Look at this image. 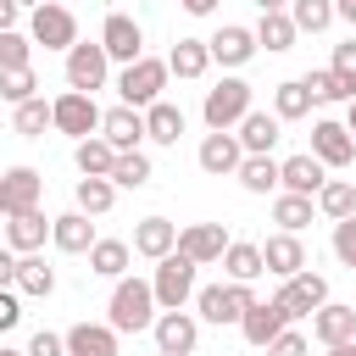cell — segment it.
<instances>
[{
  "instance_id": "6da1fadb",
  "label": "cell",
  "mask_w": 356,
  "mask_h": 356,
  "mask_svg": "<svg viewBox=\"0 0 356 356\" xmlns=\"http://www.w3.org/2000/svg\"><path fill=\"white\" fill-rule=\"evenodd\" d=\"M161 300H156V284H145V278H117V289H111V328L117 334H145V328H156V312Z\"/></svg>"
},
{
  "instance_id": "7a4b0ae2",
  "label": "cell",
  "mask_w": 356,
  "mask_h": 356,
  "mask_svg": "<svg viewBox=\"0 0 356 356\" xmlns=\"http://www.w3.org/2000/svg\"><path fill=\"white\" fill-rule=\"evenodd\" d=\"M167 78H172V67H167V61H156V56H145V61L122 67V78H117V95H122V106H139V111H150V106L161 100Z\"/></svg>"
},
{
  "instance_id": "3957f363",
  "label": "cell",
  "mask_w": 356,
  "mask_h": 356,
  "mask_svg": "<svg viewBox=\"0 0 356 356\" xmlns=\"http://www.w3.org/2000/svg\"><path fill=\"white\" fill-rule=\"evenodd\" d=\"M200 117H206V128H211V134H228L234 122H245V117H250V83H245V78H222L217 89H206Z\"/></svg>"
},
{
  "instance_id": "277c9868",
  "label": "cell",
  "mask_w": 356,
  "mask_h": 356,
  "mask_svg": "<svg viewBox=\"0 0 356 356\" xmlns=\"http://www.w3.org/2000/svg\"><path fill=\"white\" fill-rule=\"evenodd\" d=\"M256 306V295H250V284H206L200 295H195V312L206 317V323H245V312Z\"/></svg>"
},
{
  "instance_id": "5b68a950",
  "label": "cell",
  "mask_w": 356,
  "mask_h": 356,
  "mask_svg": "<svg viewBox=\"0 0 356 356\" xmlns=\"http://www.w3.org/2000/svg\"><path fill=\"white\" fill-rule=\"evenodd\" d=\"M156 300H161V312H184V300L189 295H200L195 289V261L184 256V250H172L167 261H156Z\"/></svg>"
},
{
  "instance_id": "8992f818",
  "label": "cell",
  "mask_w": 356,
  "mask_h": 356,
  "mask_svg": "<svg viewBox=\"0 0 356 356\" xmlns=\"http://www.w3.org/2000/svg\"><path fill=\"white\" fill-rule=\"evenodd\" d=\"M50 106H56V128H61V134H72V139H95V128L106 122V111H100V106H95V95H83V89L56 95Z\"/></svg>"
},
{
  "instance_id": "52a82bcc",
  "label": "cell",
  "mask_w": 356,
  "mask_h": 356,
  "mask_svg": "<svg viewBox=\"0 0 356 356\" xmlns=\"http://www.w3.org/2000/svg\"><path fill=\"white\" fill-rule=\"evenodd\" d=\"M289 323H295V312L273 295V300H256L250 312H245V323H239V334H245V345H256V350H267L278 334H289Z\"/></svg>"
},
{
  "instance_id": "ba28073f",
  "label": "cell",
  "mask_w": 356,
  "mask_h": 356,
  "mask_svg": "<svg viewBox=\"0 0 356 356\" xmlns=\"http://www.w3.org/2000/svg\"><path fill=\"white\" fill-rule=\"evenodd\" d=\"M28 33H33V44H44V50H72L78 44V17L67 11V6H39L33 17H28Z\"/></svg>"
},
{
  "instance_id": "9c48e42d",
  "label": "cell",
  "mask_w": 356,
  "mask_h": 356,
  "mask_svg": "<svg viewBox=\"0 0 356 356\" xmlns=\"http://www.w3.org/2000/svg\"><path fill=\"white\" fill-rule=\"evenodd\" d=\"M100 44H106V56H111V61H122V67L145 61V28H139L134 17H122V11H111V17H106Z\"/></svg>"
},
{
  "instance_id": "30bf717a",
  "label": "cell",
  "mask_w": 356,
  "mask_h": 356,
  "mask_svg": "<svg viewBox=\"0 0 356 356\" xmlns=\"http://www.w3.org/2000/svg\"><path fill=\"white\" fill-rule=\"evenodd\" d=\"M106 67H111V56H106L100 39H95V44H72V50H67V89L95 95V89L106 83Z\"/></svg>"
},
{
  "instance_id": "8fae6325",
  "label": "cell",
  "mask_w": 356,
  "mask_h": 356,
  "mask_svg": "<svg viewBox=\"0 0 356 356\" xmlns=\"http://www.w3.org/2000/svg\"><path fill=\"white\" fill-rule=\"evenodd\" d=\"M312 156L323 161V167H350L356 161V134L345 128V122H312Z\"/></svg>"
},
{
  "instance_id": "7c38bea8",
  "label": "cell",
  "mask_w": 356,
  "mask_h": 356,
  "mask_svg": "<svg viewBox=\"0 0 356 356\" xmlns=\"http://www.w3.org/2000/svg\"><path fill=\"white\" fill-rule=\"evenodd\" d=\"M39 195H44V178L33 167H11L0 178V211L6 217H22V211H39Z\"/></svg>"
},
{
  "instance_id": "4fadbf2b",
  "label": "cell",
  "mask_w": 356,
  "mask_h": 356,
  "mask_svg": "<svg viewBox=\"0 0 356 356\" xmlns=\"http://www.w3.org/2000/svg\"><path fill=\"white\" fill-rule=\"evenodd\" d=\"M228 245H234V239H228V228H222V222H189V228L178 234V250H184L195 267L222 261V256H228Z\"/></svg>"
},
{
  "instance_id": "5bb4252c",
  "label": "cell",
  "mask_w": 356,
  "mask_h": 356,
  "mask_svg": "<svg viewBox=\"0 0 356 356\" xmlns=\"http://www.w3.org/2000/svg\"><path fill=\"white\" fill-rule=\"evenodd\" d=\"M278 300L295 312V317H317L323 306H328V278L323 273H295V278H284V289H278Z\"/></svg>"
},
{
  "instance_id": "9a60e30c",
  "label": "cell",
  "mask_w": 356,
  "mask_h": 356,
  "mask_svg": "<svg viewBox=\"0 0 356 356\" xmlns=\"http://www.w3.org/2000/svg\"><path fill=\"white\" fill-rule=\"evenodd\" d=\"M150 334H156V350H167V356H189L200 345V323L189 312H161Z\"/></svg>"
},
{
  "instance_id": "2e32d148",
  "label": "cell",
  "mask_w": 356,
  "mask_h": 356,
  "mask_svg": "<svg viewBox=\"0 0 356 356\" xmlns=\"http://www.w3.org/2000/svg\"><path fill=\"white\" fill-rule=\"evenodd\" d=\"M100 134L128 156V150H139V139H150V122H145V111H139V106H111V111H106V122H100Z\"/></svg>"
},
{
  "instance_id": "e0dca14e",
  "label": "cell",
  "mask_w": 356,
  "mask_h": 356,
  "mask_svg": "<svg viewBox=\"0 0 356 356\" xmlns=\"http://www.w3.org/2000/svg\"><path fill=\"white\" fill-rule=\"evenodd\" d=\"M195 161H200V172L222 178V172H239L245 167V145H239V134H206Z\"/></svg>"
},
{
  "instance_id": "ac0fdd59",
  "label": "cell",
  "mask_w": 356,
  "mask_h": 356,
  "mask_svg": "<svg viewBox=\"0 0 356 356\" xmlns=\"http://www.w3.org/2000/svg\"><path fill=\"white\" fill-rule=\"evenodd\" d=\"M312 339H317V345H328V350H334V345H350V339H356V306L328 300V306L312 317Z\"/></svg>"
},
{
  "instance_id": "d6986e66",
  "label": "cell",
  "mask_w": 356,
  "mask_h": 356,
  "mask_svg": "<svg viewBox=\"0 0 356 356\" xmlns=\"http://www.w3.org/2000/svg\"><path fill=\"white\" fill-rule=\"evenodd\" d=\"M50 239H56V250H67V256H89V250L100 245V239H95V222H89V211H78V206L56 217V234H50Z\"/></svg>"
},
{
  "instance_id": "ffe728a7",
  "label": "cell",
  "mask_w": 356,
  "mask_h": 356,
  "mask_svg": "<svg viewBox=\"0 0 356 356\" xmlns=\"http://www.w3.org/2000/svg\"><path fill=\"white\" fill-rule=\"evenodd\" d=\"M261 256H267V273H278V278H295V273H306V245H300V234H267V245H261Z\"/></svg>"
},
{
  "instance_id": "44dd1931",
  "label": "cell",
  "mask_w": 356,
  "mask_h": 356,
  "mask_svg": "<svg viewBox=\"0 0 356 356\" xmlns=\"http://www.w3.org/2000/svg\"><path fill=\"white\" fill-rule=\"evenodd\" d=\"M178 234H184V228H172L167 217H145V222L134 228V250L150 256V261H167V256L178 250Z\"/></svg>"
},
{
  "instance_id": "7402d4cb",
  "label": "cell",
  "mask_w": 356,
  "mask_h": 356,
  "mask_svg": "<svg viewBox=\"0 0 356 356\" xmlns=\"http://www.w3.org/2000/svg\"><path fill=\"white\" fill-rule=\"evenodd\" d=\"M67 356H117V328L111 323H72Z\"/></svg>"
},
{
  "instance_id": "603a6c76",
  "label": "cell",
  "mask_w": 356,
  "mask_h": 356,
  "mask_svg": "<svg viewBox=\"0 0 356 356\" xmlns=\"http://www.w3.org/2000/svg\"><path fill=\"white\" fill-rule=\"evenodd\" d=\"M206 44H211V61H222V67H245V61L256 56V33H250V28H234V22L217 28Z\"/></svg>"
},
{
  "instance_id": "cb8c5ba5",
  "label": "cell",
  "mask_w": 356,
  "mask_h": 356,
  "mask_svg": "<svg viewBox=\"0 0 356 356\" xmlns=\"http://www.w3.org/2000/svg\"><path fill=\"white\" fill-rule=\"evenodd\" d=\"M117 156H122V150H117L106 134H95V139H78V150H72V161H78V172H83V178H111Z\"/></svg>"
},
{
  "instance_id": "d4e9b609",
  "label": "cell",
  "mask_w": 356,
  "mask_h": 356,
  "mask_svg": "<svg viewBox=\"0 0 356 356\" xmlns=\"http://www.w3.org/2000/svg\"><path fill=\"white\" fill-rule=\"evenodd\" d=\"M323 184H328V172H323V161L317 156H289L284 161V195H323Z\"/></svg>"
},
{
  "instance_id": "484cf974",
  "label": "cell",
  "mask_w": 356,
  "mask_h": 356,
  "mask_svg": "<svg viewBox=\"0 0 356 356\" xmlns=\"http://www.w3.org/2000/svg\"><path fill=\"white\" fill-rule=\"evenodd\" d=\"M222 273H228V284H256V278L267 273V256H261V245H250V239H234V245H228V256H222Z\"/></svg>"
},
{
  "instance_id": "4316f807",
  "label": "cell",
  "mask_w": 356,
  "mask_h": 356,
  "mask_svg": "<svg viewBox=\"0 0 356 356\" xmlns=\"http://www.w3.org/2000/svg\"><path fill=\"white\" fill-rule=\"evenodd\" d=\"M44 234H56V217L44 222V211H22V217L6 222V239H11V250H22V256H33V250L44 245Z\"/></svg>"
},
{
  "instance_id": "83f0119b",
  "label": "cell",
  "mask_w": 356,
  "mask_h": 356,
  "mask_svg": "<svg viewBox=\"0 0 356 356\" xmlns=\"http://www.w3.org/2000/svg\"><path fill=\"white\" fill-rule=\"evenodd\" d=\"M317 100H312V83L306 78H289V83H278L273 89V117L278 122H295V117H306Z\"/></svg>"
},
{
  "instance_id": "f1b7e54d",
  "label": "cell",
  "mask_w": 356,
  "mask_h": 356,
  "mask_svg": "<svg viewBox=\"0 0 356 356\" xmlns=\"http://www.w3.org/2000/svg\"><path fill=\"white\" fill-rule=\"evenodd\" d=\"M239 145H245V156H273V145H278V117L250 111V117L239 122Z\"/></svg>"
},
{
  "instance_id": "f546056e",
  "label": "cell",
  "mask_w": 356,
  "mask_h": 356,
  "mask_svg": "<svg viewBox=\"0 0 356 356\" xmlns=\"http://www.w3.org/2000/svg\"><path fill=\"white\" fill-rule=\"evenodd\" d=\"M239 184H245L250 195H273V189H284V161H273V156H245Z\"/></svg>"
},
{
  "instance_id": "4dcf8cb0",
  "label": "cell",
  "mask_w": 356,
  "mask_h": 356,
  "mask_svg": "<svg viewBox=\"0 0 356 356\" xmlns=\"http://www.w3.org/2000/svg\"><path fill=\"white\" fill-rule=\"evenodd\" d=\"M167 67H172L178 78H200V72L211 67V44H206V39H178L172 56H167Z\"/></svg>"
},
{
  "instance_id": "1f68e13d",
  "label": "cell",
  "mask_w": 356,
  "mask_h": 356,
  "mask_svg": "<svg viewBox=\"0 0 356 356\" xmlns=\"http://www.w3.org/2000/svg\"><path fill=\"white\" fill-rule=\"evenodd\" d=\"M295 39H300V28H295L289 11H267V17L256 22V44H267V50H289Z\"/></svg>"
},
{
  "instance_id": "d6a6232c",
  "label": "cell",
  "mask_w": 356,
  "mask_h": 356,
  "mask_svg": "<svg viewBox=\"0 0 356 356\" xmlns=\"http://www.w3.org/2000/svg\"><path fill=\"white\" fill-rule=\"evenodd\" d=\"M11 128H17L22 139H39L44 128H56V106H44V100L33 95V100H22V106L11 111Z\"/></svg>"
},
{
  "instance_id": "836d02e7",
  "label": "cell",
  "mask_w": 356,
  "mask_h": 356,
  "mask_svg": "<svg viewBox=\"0 0 356 356\" xmlns=\"http://www.w3.org/2000/svg\"><path fill=\"white\" fill-rule=\"evenodd\" d=\"M78 211H89V217H106L111 206H117V184L111 178H78Z\"/></svg>"
},
{
  "instance_id": "e575fe53",
  "label": "cell",
  "mask_w": 356,
  "mask_h": 356,
  "mask_svg": "<svg viewBox=\"0 0 356 356\" xmlns=\"http://www.w3.org/2000/svg\"><path fill=\"white\" fill-rule=\"evenodd\" d=\"M145 122H150V139H156V145H178V134H184V111H178L172 100H156V106L145 111Z\"/></svg>"
},
{
  "instance_id": "d590c367",
  "label": "cell",
  "mask_w": 356,
  "mask_h": 356,
  "mask_svg": "<svg viewBox=\"0 0 356 356\" xmlns=\"http://www.w3.org/2000/svg\"><path fill=\"white\" fill-rule=\"evenodd\" d=\"M128 256H134V250H128L122 239H100V245L89 250V273H100V278H122V273H128Z\"/></svg>"
},
{
  "instance_id": "8d00e7d4",
  "label": "cell",
  "mask_w": 356,
  "mask_h": 356,
  "mask_svg": "<svg viewBox=\"0 0 356 356\" xmlns=\"http://www.w3.org/2000/svg\"><path fill=\"white\" fill-rule=\"evenodd\" d=\"M317 206H323L334 222L356 217V184H345V178H328V184H323V195H317Z\"/></svg>"
},
{
  "instance_id": "74e56055",
  "label": "cell",
  "mask_w": 356,
  "mask_h": 356,
  "mask_svg": "<svg viewBox=\"0 0 356 356\" xmlns=\"http://www.w3.org/2000/svg\"><path fill=\"white\" fill-rule=\"evenodd\" d=\"M273 222H278L284 234H300V228L312 222V200H306V195H278V200H273Z\"/></svg>"
},
{
  "instance_id": "f35d334b",
  "label": "cell",
  "mask_w": 356,
  "mask_h": 356,
  "mask_svg": "<svg viewBox=\"0 0 356 356\" xmlns=\"http://www.w3.org/2000/svg\"><path fill=\"white\" fill-rule=\"evenodd\" d=\"M289 17H295V28H300V33H323L339 11H334V0H295V6H289Z\"/></svg>"
},
{
  "instance_id": "ab89813d",
  "label": "cell",
  "mask_w": 356,
  "mask_h": 356,
  "mask_svg": "<svg viewBox=\"0 0 356 356\" xmlns=\"http://www.w3.org/2000/svg\"><path fill=\"white\" fill-rule=\"evenodd\" d=\"M306 83H312V100H317V106H328V100H356V83H345L334 67H328V72H306Z\"/></svg>"
},
{
  "instance_id": "60d3db41",
  "label": "cell",
  "mask_w": 356,
  "mask_h": 356,
  "mask_svg": "<svg viewBox=\"0 0 356 356\" xmlns=\"http://www.w3.org/2000/svg\"><path fill=\"white\" fill-rule=\"evenodd\" d=\"M111 184H117V189H139V184H150V156H145V150H128V156H117V167H111Z\"/></svg>"
},
{
  "instance_id": "b9f144b4",
  "label": "cell",
  "mask_w": 356,
  "mask_h": 356,
  "mask_svg": "<svg viewBox=\"0 0 356 356\" xmlns=\"http://www.w3.org/2000/svg\"><path fill=\"white\" fill-rule=\"evenodd\" d=\"M17 289H22V295H50V289H56V273H50L39 256H22V261H17Z\"/></svg>"
},
{
  "instance_id": "7bdbcfd3",
  "label": "cell",
  "mask_w": 356,
  "mask_h": 356,
  "mask_svg": "<svg viewBox=\"0 0 356 356\" xmlns=\"http://www.w3.org/2000/svg\"><path fill=\"white\" fill-rule=\"evenodd\" d=\"M28 44H33V33L6 28V33H0V72H22V67H28Z\"/></svg>"
},
{
  "instance_id": "ee69618b",
  "label": "cell",
  "mask_w": 356,
  "mask_h": 356,
  "mask_svg": "<svg viewBox=\"0 0 356 356\" xmlns=\"http://www.w3.org/2000/svg\"><path fill=\"white\" fill-rule=\"evenodd\" d=\"M33 89H39V83H33V72H28V67H22V72H0V95H6L11 106L33 100Z\"/></svg>"
},
{
  "instance_id": "f6af8a7d",
  "label": "cell",
  "mask_w": 356,
  "mask_h": 356,
  "mask_svg": "<svg viewBox=\"0 0 356 356\" xmlns=\"http://www.w3.org/2000/svg\"><path fill=\"white\" fill-rule=\"evenodd\" d=\"M334 256H339V267H350V273H356V217L334 222Z\"/></svg>"
},
{
  "instance_id": "bcb514c9",
  "label": "cell",
  "mask_w": 356,
  "mask_h": 356,
  "mask_svg": "<svg viewBox=\"0 0 356 356\" xmlns=\"http://www.w3.org/2000/svg\"><path fill=\"white\" fill-rule=\"evenodd\" d=\"M28 356H67V334H50V328H39V334L28 339Z\"/></svg>"
},
{
  "instance_id": "7dc6e473",
  "label": "cell",
  "mask_w": 356,
  "mask_h": 356,
  "mask_svg": "<svg viewBox=\"0 0 356 356\" xmlns=\"http://www.w3.org/2000/svg\"><path fill=\"white\" fill-rule=\"evenodd\" d=\"M334 72H339L345 83H356V39H345V44H334Z\"/></svg>"
},
{
  "instance_id": "c3c4849f",
  "label": "cell",
  "mask_w": 356,
  "mask_h": 356,
  "mask_svg": "<svg viewBox=\"0 0 356 356\" xmlns=\"http://www.w3.org/2000/svg\"><path fill=\"white\" fill-rule=\"evenodd\" d=\"M267 356H306V334H295V328L278 334V339L267 345Z\"/></svg>"
},
{
  "instance_id": "681fc988",
  "label": "cell",
  "mask_w": 356,
  "mask_h": 356,
  "mask_svg": "<svg viewBox=\"0 0 356 356\" xmlns=\"http://www.w3.org/2000/svg\"><path fill=\"white\" fill-rule=\"evenodd\" d=\"M22 323V306H17V295H0V328H17Z\"/></svg>"
},
{
  "instance_id": "f907efd6",
  "label": "cell",
  "mask_w": 356,
  "mask_h": 356,
  "mask_svg": "<svg viewBox=\"0 0 356 356\" xmlns=\"http://www.w3.org/2000/svg\"><path fill=\"white\" fill-rule=\"evenodd\" d=\"M17 17H22V6H17V0H0V33L17 28Z\"/></svg>"
},
{
  "instance_id": "816d5d0a",
  "label": "cell",
  "mask_w": 356,
  "mask_h": 356,
  "mask_svg": "<svg viewBox=\"0 0 356 356\" xmlns=\"http://www.w3.org/2000/svg\"><path fill=\"white\" fill-rule=\"evenodd\" d=\"M184 11H189V17H211V11H217V0H184Z\"/></svg>"
},
{
  "instance_id": "f5cc1de1",
  "label": "cell",
  "mask_w": 356,
  "mask_h": 356,
  "mask_svg": "<svg viewBox=\"0 0 356 356\" xmlns=\"http://www.w3.org/2000/svg\"><path fill=\"white\" fill-rule=\"evenodd\" d=\"M284 6H295V0H256V11L267 17V11H284Z\"/></svg>"
},
{
  "instance_id": "db71d44e",
  "label": "cell",
  "mask_w": 356,
  "mask_h": 356,
  "mask_svg": "<svg viewBox=\"0 0 356 356\" xmlns=\"http://www.w3.org/2000/svg\"><path fill=\"white\" fill-rule=\"evenodd\" d=\"M334 11H339L345 22H356V0H334Z\"/></svg>"
},
{
  "instance_id": "11a10c76",
  "label": "cell",
  "mask_w": 356,
  "mask_h": 356,
  "mask_svg": "<svg viewBox=\"0 0 356 356\" xmlns=\"http://www.w3.org/2000/svg\"><path fill=\"white\" fill-rule=\"evenodd\" d=\"M328 356H356V339H350V345H334Z\"/></svg>"
},
{
  "instance_id": "9f6ffc18",
  "label": "cell",
  "mask_w": 356,
  "mask_h": 356,
  "mask_svg": "<svg viewBox=\"0 0 356 356\" xmlns=\"http://www.w3.org/2000/svg\"><path fill=\"white\" fill-rule=\"evenodd\" d=\"M345 128H350V134H356V100H350V117H345Z\"/></svg>"
},
{
  "instance_id": "6f0895ef",
  "label": "cell",
  "mask_w": 356,
  "mask_h": 356,
  "mask_svg": "<svg viewBox=\"0 0 356 356\" xmlns=\"http://www.w3.org/2000/svg\"><path fill=\"white\" fill-rule=\"evenodd\" d=\"M0 356H28V350H17V345H6V350H0Z\"/></svg>"
},
{
  "instance_id": "680465c9",
  "label": "cell",
  "mask_w": 356,
  "mask_h": 356,
  "mask_svg": "<svg viewBox=\"0 0 356 356\" xmlns=\"http://www.w3.org/2000/svg\"><path fill=\"white\" fill-rule=\"evenodd\" d=\"M17 6H33V11H39V6H44V0H17Z\"/></svg>"
},
{
  "instance_id": "91938a15",
  "label": "cell",
  "mask_w": 356,
  "mask_h": 356,
  "mask_svg": "<svg viewBox=\"0 0 356 356\" xmlns=\"http://www.w3.org/2000/svg\"><path fill=\"white\" fill-rule=\"evenodd\" d=\"M156 356H167V350H156Z\"/></svg>"
}]
</instances>
